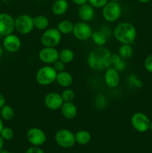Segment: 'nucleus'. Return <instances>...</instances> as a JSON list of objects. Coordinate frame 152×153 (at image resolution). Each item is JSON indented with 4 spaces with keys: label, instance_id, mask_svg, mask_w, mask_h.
<instances>
[{
    "label": "nucleus",
    "instance_id": "18",
    "mask_svg": "<svg viewBox=\"0 0 152 153\" xmlns=\"http://www.w3.org/2000/svg\"><path fill=\"white\" fill-rule=\"evenodd\" d=\"M69 9L67 0H56L52 5V12L54 15L61 16L66 13Z\"/></svg>",
    "mask_w": 152,
    "mask_h": 153
},
{
    "label": "nucleus",
    "instance_id": "27",
    "mask_svg": "<svg viewBox=\"0 0 152 153\" xmlns=\"http://www.w3.org/2000/svg\"><path fill=\"white\" fill-rule=\"evenodd\" d=\"M0 110H1L0 114H1V118L4 120H10L14 117V110L11 106L5 104Z\"/></svg>",
    "mask_w": 152,
    "mask_h": 153
},
{
    "label": "nucleus",
    "instance_id": "41",
    "mask_svg": "<svg viewBox=\"0 0 152 153\" xmlns=\"http://www.w3.org/2000/svg\"><path fill=\"white\" fill-rule=\"evenodd\" d=\"M0 153H10V152H8L7 150H1L0 151Z\"/></svg>",
    "mask_w": 152,
    "mask_h": 153
},
{
    "label": "nucleus",
    "instance_id": "8",
    "mask_svg": "<svg viewBox=\"0 0 152 153\" xmlns=\"http://www.w3.org/2000/svg\"><path fill=\"white\" fill-rule=\"evenodd\" d=\"M131 123L133 128L139 132H145L150 129V119L147 115L142 112H137L132 115L131 118Z\"/></svg>",
    "mask_w": 152,
    "mask_h": 153
},
{
    "label": "nucleus",
    "instance_id": "12",
    "mask_svg": "<svg viewBox=\"0 0 152 153\" xmlns=\"http://www.w3.org/2000/svg\"><path fill=\"white\" fill-rule=\"evenodd\" d=\"M39 59L46 64H53L59 58V52L55 47L44 46L38 54Z\"/></svg>",
    "mask_w": 152,
    "mask_h": 153
},
{
    "label": "nucleus",
    "instance_id": "2",
    "mask_svg": "<svg viewBox=\"0 0 152 153\" xmlns=\"http://www.w3.org/2000/svg\"><path fill=\"white\" fill-rule=\"evenodd\" d=\"M137 31L133 24L128 22L118 24L113 30L115 38L122 44H132L137 38Z\"/></svg>",
    "mask_w": 152,
    "mask_h": 153
},
{
    "label": "nucleus",
    "instance_id": "13",
    "mask_svg": "<svg viewBox=\"0 0 152 153\" xmlns=\"http://www.w3.org/2000/svg\"><path fill=\"white\" fill-rule=\"evenodd\" d=\"M63 100L61 94L57 92H51L46 94L44 98V104L46 108L50 110L56 111L61 109V106L63 104Z\"/></svg>",
    "mask_w": 152,
    "mask_h": 153
},
{
    "label": "nucleus",
    "instance_id": "5",
    "mask_svg": "<svg viewBox=\"0 0 152 153\" xmlns=\"http://www.w3.org/2000/svg\"><path fill=\"white\" fill-rule=\"evenodd\" d=\"M62 34L57 28H50L45 30L41 35L40 41L43 46L56 47L61 41Z\"/></svg>",
    "mask_w": 152,
    "mask_h": 153
},
{
    "label": "nucleus",
    "instance_id": "11",
    "mask_svg": "<svg viewBox=\"0 0 152 153\" xmlns=\"http://www.w3.org/2000/svg\"><path fill=\"white\" fill-rule=\"evenodd\" d=\"M27 139L33 146H40L46 141V135L44 131L37 127H33L27 131Z\"/></svg>",
    "mask_w": 152,
    "mask_h": 153
},
{
    "label": "nucleus",
    "instance_id": "19",
    "mask_svg": "<svg viewBox=\"0 0 152 153\" xmlns=\"http://www.w3.org/2000/svg\"><path fill=\"white\" fill-rule=\"evenodd\" d=\"M56 82L60 86L63 88H68L72 84L73 78L70 73L67 71H62L58 73L56 78Z\"/></svg>",
    "mask_w": 152,
    "mask_h": 153
},
{
    "label": "nucleus",
    "instance_id": "14",
    "mask_svg": "<svg viewBox=\"0 0 152 153\" xmlns=\"http://www.w3.org/2000/svg\"><path fill=\"white\" fill-rule=\"evenodd\" d=\"M21 46H22V42L18 36L10 34L4 37L2 46L8 52H11V53L16 52L19 50Z\"/></svg>",
    "mask_w": 152,
    "mask_h": 153
},
{
    "label": "nucleus",
    "instance_id": "36",
    "mask_svg": "<svg viewBox=\"0 0 152 153\" xmlns=\"http://www.w3.org/2000/svg\"><path fill=\"white\" fill-rule=\"evenodd\" d=\"M5 105V98L1 94H0V109Z\"/></svg>",
    "mask_w": 152,
    "mask_h": 153
},
{
    "label": "nucleus",
    "instance_id": "10",
    "mask_svg": "<svg viewBox=\"0 0 152 153\" xmlns=\"http://www.w3.org/2000/svg\"><path fill=\"white\" fill-rule=\"evenodd\" d=\"M15 30L14 19L6 13H0V36L8 35Z\"/></svg>",
    "mask_w": 152,
    "mask_h": 153
},
{
    "label": "nucleus",
    "instance_id": "43",
    "mask_svg": "<svg viewBox=\"0 0 152 153\" xmlns=\"http://www.w3.org/2000/svg\"><path fill=\"white\" fill-rule=\"evenodd\" d=\"M110 1H119L120 0H110Z\"/></svg>",
    "mask_w": 152,
    "mask_h": 153
},
{
    "label": "nucleus",
    "instance_id": "40",
    "mask_svg": "<svg viewBox=\"0 0 152 153\" xmlns=\"http://www.w3.org/2000/svg\"><path fill=\"white\" fill-rule=\"evenodd\" d=\"M138 1H139V2L141 3H148L149 2V1H151V0H137Z\"/></svg>",
    "mask_w": 152,
    "mask_h": 153
},
{
    "label": "nucleus",
    "instance_id": "24",
    "mask_svg": "<svg viewBox=\"0 0 152 153\" xmlns=\"http://www.w3.org/2000/svg\"><path fill=\"white\" fill-rule=\"evenodd\" d=\"M112 66L111 67H114L116 70L119 72H122L125 70L126 68V64H125V60L122 59L119 54L113 53L112 54L111 57Z\"/></svg>",
    "mask_w": 152,
    "mask_h": 153
},
{
    "label": "nucleus",
    "instance_id": "23",
    "mask_svg": "<svg viewBox=\"0 0 152 153\" xmlns=\"http://www.w3.org/2000/svg\"><path fill=\"white\" fill-rule=\"evenodd\" d=\"M75 136V142L80 145L87 144L91 140L90 133L86 130H80L76 132Z\"/></svg>",
    "mask_w": 152,
    "mask_h": 153
},
{
    "label": "nucleus",
    "instance_id": "9",
    "mask_svg": "<svg viewBox=\"0 0 152 153\" xmlns=\"http://www.w3.org/2000/svg\"><path fill=\"white\" fill-rule=\"evenodd\" d=\"M92 32L93 31L92 27L89 25V24H88V22L80 21L74 24L72 34L74 37L78 40H87L91 37Z\"/></svg>",
    "mask_w": 152,
    "mask_h": 153
},
{
    "label": "nucleus",
    "instance_id": "25",
    "mask_svg": "<svg viewBox=\"0 0 152 153\" xmlns=\"http://www.w3.org/2000/svg\"><path fill=\"white\" fill-rule=\"evenodd\" d=\"M118 54L122 59L125 61L132 57L134 54V49L131 44H122L119 46Z\"/></svg>",
    "mask_w": 152,
    "mask_h": 153
},
{
    "label": "nucleus",
    "instance_id": "37",
    "mask_svg": "<svg viewBox=\"0 0 152 153\" xmlns=\"http://www.w3.org/2000/svg\"><path fill=\"white\" fill-rule=\"evenodd\" d=\"M4 140L1 137V135H0V151L2 150L3 146H4Z\"/></svg>",
    "mask_w": 152,
    "mask_h": 153
},
{
    "label": "nucleus",
    "instance_id": "1",
    "mask_svg": "<svg viewBox=\"0 0 152 153\" xmlns=\"http://www.w3.org/2000/svg\"><path fill=\"white\" fill-rule=\"evenodd\" d=\"M112 53L104 46H98L91 50L87 56L89 67L95 71L106 70L112 66Z\"/></svg>",
    "mask_w": 152,
    "mask_h": 153
},
{
    "label": "nucleus",
    "instance_id": "26",
    "mask_svg": "<svg viewBox=\"0 0 152 153\" xmlns=\"http://www.w3.org/2000/svg\"><path fill=\"white\" fill-rule=\"evenodd\" d=\"M75 58V53L72 49H63L59 52V58L58 59L61 60L65 64H69L71 63L73 61Z\"/></svg>",
    "mask_w": 152,
    "mask_h": 153
},
{
    "label": "nucleus",
    "instance_id": "16",
    "mask_svg": "<svg viewBox=\"0 0 152 153\" xmlns=\"http://www.w3.org/2000/svg\"><path fill=\"white\" fill-rule=\"evenodd\" d=\"M77 15L80 20L88 22L93 19L95 16V10L91 4L86 3L79 6L77 9Z\"/></svg>",
    "mask_w": 152,
    "mask_h": 153
},
{
    "label": "nucleus",
    "instance_id": "21",
    "mask_svg": "<svg viewBox=\"0 0 152 153\" xmlns=\"http://www.w3.org/2000/svg\"><path fill=\"white\" fill-rule=\"evenodd\" d=\"M73 28H74V24L72 21L68 19L61 20L57 25V28L62 34H69L72 33Z\"/></svg>",
    "mask_w": 152,
    "mask_h": 153
},
{
    "label": "nucleus",
    "instance_id": "4",
    "mask_svg": "<svg viewBox=\"0 0 152 153\" xmlns=\"http://www.w3.org/2000/svg\"><path fill=\"white\" fill-rule=\"evenodd\" d=\"M122 7L118 1H108L102 7V16L107 22H116L122 15Z\"/></svg>",
    "mask_w": 152,
    "mask_h": 153
},
{
    "label": "nucleus",
    "instance_id": "31",
    "mask_svg": "<svg viewBox=\"0 0 152 153\" xmlns=\"http://www.w3.org/2000/svg\"><path fill=\"white\" fill-rule=\"evenodd\" d=\"M88 2L93 7L100 8L104 7L108 2V0H88Z\"/></svg>",
    "mask_w": 152,
    "mask_h": 153
},
{
    "label": "nucleus",
    "instance_id": "33",
    "mask_svg": "<svg viewBox=\"0 0 152 153\" xmlns=\"http://www.w3.org/2000/svg\"><path fill=\"white\" fill-rule=\"evenodd\" d=\"M145 69L149 73H152V55H148L144 61Z\"/></svg>",
    "mask_w": 152,
    "mask_h": 153
},
{
    "label": "nucleus",
    "instance_id": "30",
    "mask_svg": "<svg viewBox=\"0 0 152 153\" xmlns=\"http://www.w3.org/2000/svg\"><path fill=\"white\" fill-rule=\"evenodd\" d=\"M128 82H129L131 86L136 87V88H139L142 86V81L139 80V78L137 77V76H136V75L129 76V77H128Z\"/></svg>",
    "mask_w": 152,
    "mask_h": 153
},
{
    "label": "nucleus",
    "instance_id": "29",
    "mask_svg": "<svg viewBox=\"0 0 152 153\" xmlns=\"http://www.w3.org/2000/svg\"><path fill=\"white\" fill-rule=\"evenodd\" d=\"M13 129L10 127H4L1 129V132H0V135L1 137L4 139V140H10L13 137Z\"/></svg>",
    "mask_w": 152,
    "mask_h": 153
},
{
    "label": "nucleus",
    "instance_id": "35",
    "mask_svg": "<svg viewBox=\"0 0 152 153\" xmlns=\"http://www.w3.org/2000/svg\"><path fill=\"white\" fill-rule=\"evenodd\" d=\"M72 2L74 3V4L79 6L86 4V3L88 2V0H72Z\"/></svg>",
    "mask_w": 152,
    "mask_h": 153
},
{
    "label": "nucleus",
    "instance_id": "17",
    "mask_svg": "<svg viewBox=\"0 0 152 153\" xmlns=\"http://www.w3.org/2000/svg\"><path fill=\"white\" fill-rule=\"evenodd\" d=\"M61 111L66 119L72 120L77 116V108L72 102H64L61 108Z\"/></svg>",
    "mask_w": 152,
    "mask_h": 153
},
{
    "label": "nucleus",
    "instance_id": "32",
    "mask_svg": "<svg viewBox=\"0 0 152 153\" xmlns=\"http://www.w3.org/2000/svg\"><path fill=\"white\" fill-rule=\"evenodd\" d=\"M65 63H63V61H61V60H57L53 64H52V67H54L55 70H56L58 73H60V72L64 71L65 70Z\"/></svg>",
    "mask_w": 152,
    "mask_h": 153
},
{
    "label": "nucleus",
    "instance_id": "3",
    "mask_svg": "<svg viewBox=\"0 0 152 153\" xmlns=\"http://www.w3.org/2000/svg\"><path fill=\"white\" fill-rule=\"evenodd\" d=\"M58 72L52 66L46 65L38 70L36 74V81L42 86H47L56 81Z\"/></svg>",
    "mask_w": 152,
    "mask_h": 153
},
{
    "label": "nucleus",
    "instance_id": "42",
    "mask_svg": "<svg viewBox=\"0 0 152 153\" xmlns=\"http://www.w3.org/2000/svg\"><path fill=\"white\" fill-rule=\"evenodd\" d=\"M150 129L152 130V122H151V125H150Z\"/></svg>",
    "mask_w": 152,
    "mask_h": 153
},
{
    "label": "nucleus",
    "instance_id": "34",
    "mask_svg": "<svg viewBox=\"0 0 152 153\" xmlns=\"http://www.w3.org/2000/svg\"><path fill=\"white\" fill-rule=\"evenodd\" d=\"M25 153H45L44 151L42 149L39 148V146H31V147L28 148L26 150Z\"/></svg>",
    "mask_w": 152,
    "mask_h": 153
},
{
    "label": "nucleus",
    "instance_id": "28",
    "mask_svg": "<svg viewBox=\"0 0 152 153\" xmlns=\"http://www.w3.org/2000/svg\"><path fill=\"white\" fill-rule=\"evenodd\" d=\"M61 95L63 102H72V100L75 99V94L74 91L69 88H67V89L63 91Z\"/></svg>",
    "mask_w": 152,
    "mask_h": 153
},
{
    "label": "nucleus",
    "instance_id": "7",
    "mask_svg": "<svg viewBox=\"0 0 152 153\" xmlns=\"http://www.w3.org/2000/svg\"><path fill=\"white\" fill-rule=\"evenodd\" d=\"M15 30L21 34H28L34 28L33 17L28 14H22L14 19Z\"/></svg>",
    "mask_w": 152,
    "mask_h": 153
},
{
    "label": "nucleus",
    "instance_id": "39",
    "mask_svg": "<svg viewBox=\"0 0 152 153\" xmlns=\"http://www.w3.org/2000/svg\"><path fill=\"white\" fill-rule=\"evenodd\" d=\"M2 55H3V46H1V45H0V58H1Z\"/></svg>",
    "mask_w": 152,
    "mask_h": 153
},
{
    "label": "nucleus",
    "instance_id": "22",
    "mask_svg": "<svg viewBox=\"0 0 152 153\" xmlns=\"http://www.w3.org/2000/svg\"><path fill=\"white\" fill-rule=\"evenodd\" d=\"M92 42L98 46H104L107 43V36L101 31H93L90 37Z\"/></svg>",
    "mask_w": 152,
    "mask_h": 153
},
{
    "label": "nucleus",
    "instance_id": "20",
    "mask_svg": "<svg viewBox=\"0 0 152 153\" xmlns=\"http://www.w3.org/2000/svg\"><path fill=\"white\" fill-rule=\"evenodd\" d=\"M34 28L40 31H45L49 25V20L44 15H37L33 17Z\"/></svg>",
    "mask_w": 152,
    "mask_h": 153
},
{
    "label": "nucleus",
    "instance_id": "15",
    "mask_svg": "<svg viewBox=\"0 0 152 153\" xmlns=\"http://www.w3.org/2000/svg\"><path fill=\"white\" fill-rule=\"evenodd\" d=\"M104 82L107 86L110 88H115L119 85L120 76L119 72L114 67H110L106 69L104 72Z\"/></svg>",
    "mask_w": 152,
    "mask_h": 153
},
{
    "label": "nucleus",
    "instance_id": "6",
    "mask_svg": "<svg viewBox=\"0 0 152 153\" xmlns=\"http://www.w3.org/2000/svg\"><path fill=\"white\" fill-rule=\"evenodd\" d=\"M55 139L58 146L65 149L72 147L76 143L75 134L66 128H61L57 131Z\"/></svg>",
    "mask_w": 152,
    "mask_h": 153
},
{
    "label": "nucleus",
    "instance_id": "38",
    "mask_svg": "<svg viewBox=\"0 0 152 153\" xmlns=\"http://www.w3.org/2000/svg\"><path fill=\"white\" fill-rule=\"evenodd\" d=\"M4 128V124H3V121H2V119H1V117H0V132H1V129Z\"/></svg>",
    "mask_w": 152,
    "mask_h": 153
}]
</instances>
